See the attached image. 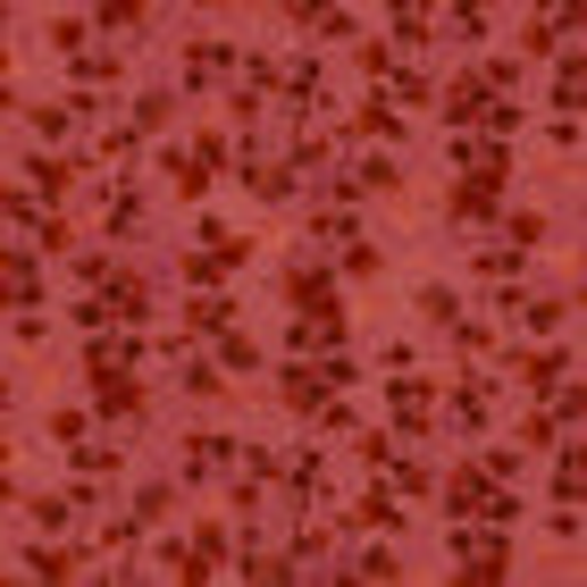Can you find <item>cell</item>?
I'll list each match as a JSON object with an SVG mask.
<instances>
[{"mask_svg":"<svg viewBox=\"0 0 587 587\" xmlns=\"http://www.w3.org/2000/svg\"><path fill=\"white\" fill-rule=\"evenodd\" d=\"M303 235H311V244H361V227H353V210H344V202H327V210H311V219H303Z\"/></svg>","mask_w":587,"mask_h":587,"instance_id":"cell-11","label":"cell"},{"mask_svg":"<svg viewBox=\"0 0 587 587\" xmlns=\"http://www.w3.org/2000/svg\"><path fill=\"white\" fill-rule=\"evenodd\" d=\"M395 101H412V110H428V77H419V68H395Z\"/></svg>","mask_w":587,"mask_h":587,"instance_id":"cell-47","label":"cell"},{"mask_svg":"<svg viewBox=\"0 0 587 587\" xmlns=\"http://www.w3.org/2000/svg\"><path fill=\"white\" fill-rule=\"evenodd\" d=\"M0 277H9V303H18V311H34V303H42V261L9 252V269H0Z\"/></svg>","mask_w":587,"mask_h":587,"instance_id":"cell-17","label":"cell"},{"mask_svg":"<svg viewBox=\"0 0 587 587\" xmlns=\"http://www.w3.org/2000/svg\"><path fill=\"white\" fill-rule=\"evenodd\" d=\"M570 26H579V9H570V0H563V9H537V26H529V59H554V51L570 42Z\"/></svg>","mask_w":587,"mask_h":587,"instance_id":"cell-9","label":"cell"},{"mask_svg":"<svg viewBox=\"0 0 587 587\" xmlns=\"http://www.w3.org/2000/svg\"><path fill=\"white\" fill-rule=\"evenodd\" d=\"M185 327H202V336H227V327H235V303H227V294H193V303H185Z\"/></svg>","mask_w":587,"mask_h":587,"instance_id":"cell-18","label":"cell"},{"mask_svg":"<svg viewBox=\"0 0 587 587\" xmlns=\"http://www.w3.org/2000/svg\"><path fill=\"white\" fill-rule=\"evenodd\" d=\"M110 277H118V261H110V252H77V285H84V294H101Z\"/></svg>","mask_w":587,"mask_h":587,"instance_id":"cell-40","label":"cell"},{"mask_svg":"<svg viewBox=\"0 0 587 587\" xmlns=\"http://www.w3.org/2000/svg\"><path fill=\"white\" fill-rule=\"evenodd\" d=\"M118 77V59L110 51H84V59H68V84H77V93H93V84H110Z\"/></svg>","mask_w":587,"mask_h":587,"instance_id":"cell-28","label":"cell"},{"mask_svg":"<svg viewBox=\"0 0 587 587\" xmlns=\"http://www.w3.org/2000/svg\"><path fill=\"white\" fill-rule=\"evenodd\" d=\"M587 487V462H579V445H570V436H563V462H554V495H563V504H570V495H579Z\"/></svg>","mask_w":587,"mask_h":587,"instance_id":"cell-35","label":"cell"},{"mask_svg":"<svg viewBox=\"0 0 587 587\" xmlns=\"http://www.w3.org/2000/svg\"><path fill=\"white\" fill-rule=\"evenodd\" d=\"M101 303H110V320H118V327H143V320H152V277L118 269V277L101 285Z\"/></svg>","mask_w":587,"mask_h":587,"instance_id":"cell-4","label":"cell"},{"mask_svg":"<svg viewBox=\"0 0 587 587\" xmlns=\"http://www.w3.org/2000/svg\"><path fill=\"white\" fill-rule=\"evenodd\" d=\"M210 361H219L227 378H244V370H261V353H252V336H235V327H227V336H219V353H210Z\"/></svg>","mask_w":587,"mask_h":587,"instance_id":"cell-31","label":"cell"},{"mask_svg":"<svg viewBox=\"0 0 587 587\" xmlns=\"http://www.w3.org/2000/svg\"><path fill=\"white\" fill-rule=\"evenodd\" d=\"M520 261H529L520 244H478V252H470L478 285H520Z\"/></svg>","mask_w":587,"mask_h":587,"instance_id":"cell-10","label":"cell"},{"mask_svg":"<svg viewBox=\"0 0 587 587\" xmlns=\"http://www.w3.org/2000/svg\"><path fill=\"white\" fill-rule=\"evenodd\" d=\"M320 378H327V386H353L361 361H353V353H320Z\"/></svg>","mask_w":587,"mask_h":587,"instance_id":"cell-45","label":"cell"},{"mask_svg":"<svg viewBox=\"0 0 587 587\" xmlns=\"http://www.w3.org/2000/svg\"><path fill=\"white\" fill-rule=\"evenodd\" d=\"M495 227H504V244H546V210H504V219H495Z\"/></svg>","mask_w":587,"mask_h":587,"instance_id":"cell-26","label":"cell"},{"mask_svg":"<svg viewBox=\"0 0 587 587\" xmlns=\"http://www.w3.org/2000/svg\"><path fill=\"white\" fill-rule=\"evenodd\" d=\"M227 77H244V59H235L219 34H202L185 51V93H210V84H227Z\"/></svg>","mask_w":587,"mask_h":587,"instance_id":"cell-3","label":"cell"},{"mask_svg":"<svg viewBox=\"0 0 587 587\" xmlns=\"http://www.w3.org/2000/svg\"><path fill=\"white\" fill-rule=\"evenodd\" d=\"M84 378H93V419H143L152 412V395H143L134 370H84Z\"/></svg>","mask_w":587,"mask_h":587,"instance_id":"cell-2","label":"cell"},{"mask_svg":"<svg viewBox=\"0 0 587 587\" xmlns=\"http://www.w3.org/2000/svg\"><path fill=\"white\" fill-rule=\"evenodd\" d=\"M454 34L462 42H487V9H454Z\"/></svg>","mask_w":587,"mask_h":587,"instance_id":"cell-52","label":"cell"},{"mask_svg":"<svg viewBox=\"0 0 587 587\" xmlns=\"http://www.w3.org/2000/svg\"><path fill=\"white\" fill-rule=\"evenodd\" d=\"M320 554H327V529H303V537H294V546H285V563L303 570V563H320Z\"/></svg>","mask_w":587,"mask_h":587,"instance_id":"cell-44","label":"cell"},{"mask_svg":"<svg viewBox=\"0 0 587 587\" xmlns=\"http://www.w3.org/2000/svg\"><path fill=\"white\" fill-rule=\"evenodd\" d=\"M169 110H176V93H169V84H152V93L134 101V134H160V126H169Z\"/></svg>","mask_w":587,"mask_h":587,"instance_id":"cell-30","label":"cell"},{"mask_svg":"<svg viewBox=\"0 0 587 587\" xmlns=\"http://www.w3.org/2000/svg\"><path fill=\"white\" fill-rule=\"evenodd\" d=\"M353 134H370V143H403V118H395V101H378V93H370V101L353 110Z\"/></svg>","mask_w":587,"mask_h":587,"instance_id":"cell-16","label":"cell"},{"mask_svg":"<svg viewBox=\"0 0 587 587\" xmlns=\"http://www.w3.org/2000/svg\"><path fill=\"white\" fill-rule=\"evenodd\" d=\"M395 570H403V563H395V546H361V563L344 570V579H395Z\"/></svg>","mask_w":587,"mask_h":587,"instance_id":"cell-38","label":"cell"},{"mask_svg":"<svg viewBox=\"0 0 587 587\" xmlns=\"http://www.w3.org/2000/svg\"><path fill=\"white\" fill-rule=\"evenodd\" d=\"M68 462H77V478H118V445H93V436H77V445H68Z\"/></svg>","mask_w":587,"mask_h":587,"instance_id":"cell-21","label":"cell"},{"mask_svg":"<svg viewBox=\"0 0 587 587\" xmlns=\"http://www.w3.org/2000/svg\"><path fill=\"white\" fill-rule=\"evenodd\" d=\"M579 101H587V68H579V51H563V68H554V110H579Z\"/></svg>","mask_w":587,"mask_h":587,"instance_id":"cell-22","label":"cell"},{"mask_svg":"<svg viewBox=\"0 0 587 587\" xmlns=\"http://www.w3.org/2000/svg\"><path fill=\"white\" fill-rule=\"evenodd\" d=\"M277 478H285V487H294V504H311V495H320V487H327V470H320V454H285V462H277Z\"/></svg>","mask_w":587,"mask_h":587,"instance_id":"cell-19","label":"cell"},{"mask_svg":"<svg viewBox=\"0 0 587 587\" xmlns=\"http://www.w3.org/2000/svg\"><path fill=\"white\" fill-rule=\"evenodd\" d=\"M84 554H68V546H51V537H34V546H18V570L26 579H68Z\"/></svg>","mask_w":587,"mask_h":587,"instance_id":"cell-8","label":"cell"},{"mask_svg":"<svg viewBox=\"0 0 587 587\" xmlns=\"http://www.w3.org/2000/svg\"><path fill=\"white\" fill-rule=\"evenodd\" d=\"M51 42L68 59H84V51H93V18H51Z\"/></svg>","mask_w":587,"mask_h":587,"instance_id":"cell-34","label":"cell"},{"mask_svg":"<svg viewBox=\"0 0 587 587\" xmlns=\"http://www.w3.org/2000/svg\"><path fill=\"white\" fill-rule=\"evenodd\" d=\"M311 26H320L327 42H361V18H353V9H311Z\"/></svg>","mask_w":587,"mask_h":587,"instance_id":"cell-39","label":"cell"},{"mask_svg":"<svg viewBox=\"0 0 587 587\" xmlns=\"http://www.w3.org/2000/svg\"><path fill=\"white\" fill-rule=\"evenodd\" d=\"M454 353H470V361L495 353V327H487V320H454Z\"/></svg>","mask_w":587,"mask_h":587,"instance_id":"cell-41","label":"cell"},{"mask_svg":"<svg viewBox=\"0 0 587 587\" xmlns=\"http://www.w3.org/2000/svg\"><path fill=\"white\" fill-rule=\"evenodd\" d=\"M134 26H160V9H143V0H101L93 9V34H134Z\"/></svg>","mask_w":587,"mask_h":587,"instance_id":"cell-15","label":"cell"},{"mask_svg":"<svg viewBox=\"0 0 587 587\" xmlns=\"http://www.w3.org/2000/svg\"><path fill=\"white\" fill-rule=\"evenodd\" d=\"M353 454H361V470H395V436H378V428H353Z\"/></svg>","mask_w":587,"mask_h":587,"instance_id":"cell-32","label":"cell"},{"mask_svg":"<svg viewBox=\"0 0 587 587\" xmlns=\"http://www.w3.org/2000/svg\"><path fill=\"white\" fill-rule=\"evenodd\" d=\"M277 93H285V110H320L327 101V68L320 59H294V68L277 77Z\"/></svg>","mask_w":587,"mask_h":587,"instance_id":"cell-6","label":"cell"},{"mask_svg":"<svg viewBox=\"0 0 587 587\" xmlns=\"http://www.w3.org/2000/svg\"><path fill=\"white\" fill-rule=\"evenodd\" d=\"M26 176L59 202V193H68V176H77V160H68V152H34V160H26Z\"/></svg>","mask_w":587,"mask_h":587,"instance_id":"cell-23","label":"cell"},{"mask_svg":"<svg viewBox=\"0 0 587 587\" xmlns=\"http://www.w3.org/2000/svg\"><path fill=\"white\" fill-rule=\"evenodd\" d=\"M412 303H419V320H428V327H454L462 320V294H454V285H419Z\"/></svg>","mask_w":587,"mask_h":587,"instance_id":"cell-24","label":"cell"},{"mask_svg":"<svg viewBox=\"0 0 587 587\" xmlns=\"http://www.w3.org/2000/svg\"><path fill=\"white\" fill-rule=\"evenodd\" d=\"M504 361H512V370H520V378L537 386V395H554V386L570 378V353H504Z\"/></svg>","mask_w":587,"mask_h":587,"instance_id":"cell-13","label":"cell"},{"mask_svg":"<svg viewBox=\"0 0 587 587\" xmlns=\"http://www.w3.org/2000/svg\"><path fill=\"white\" fill-rule=\"evenodd\" d=\"M403 512H395V495H361L353 504V529H395Z\"/></svg>","mask_w":587,"mask_h":587,"instance_id":"cell-36","label":"cell"},{"mask_svg":"<svg viewBox=\"0 0 587 587\" xmlns=\"http://www.w3.org/2000/svg\"><path fill=\"white\" fill-rule=\"evenodd\" d=\"M169 504H176V478H143V487H134V520H143V529H152Z\"/></svg>","mask_w":587,"mask_h":587,"instance_id":"cell-27","label":"cell"},{"mask_svg":"<svg viewBox=\"0 0 587 587\" xmlns=\"http://www.w3.org/2000/svg\"><path fill=\"white\" fill-rule=\"evenodd\" d=\"M285 320H311V311H336L344 294H336V269H320V261H303V269H285Z\"/></svg>","mask_w":587,"mask_h":587,"instance_id":"cell-1","label":"cell"},{"mask_svg":"<svg viewBox=\"0 0 587 587\" xmlns=\"http://www.w3.org/2000/svg\"><path fill=\"white\" fill-rule=\"evenodd\" d=\"M160 160H169V185L185 193V202H202V193H210V176H219L202 152H160Z\"/></svg>","mask_w":587,"mask_h":587,"instance_id":"cell-14","label":"cell"},{"mask_svg":"<svg viewBox=\"0 0 587 587\" xmlns=\"http://www.w3.org/2000/svg\"><path fill=\"white\" fill-rule=\"evenodd\" d=\"M361 77H395V42H361Z\"/></svg>","mask_w":587,"mask_h":587,"instance_id":"cell-46","label":"cell"},{"mask_svg":"<svg viewBox=\"0 0 587 587\" xmlns=\"http://www.w3.org/2000/svg\"><path fill=\"white\" fill-rule=\"evenodd\" d=\"M101 219H110V235H143V193L134 185H101Z\"/></svg>","mask_w":587,"mask_h":587,"instance_id":"cell-12","label":"cell"},{"mask_svg":"<svg viewBox=\"0 0 587 587\" xmlns=\"http://www.w3.org/2000/svg\"><path fill=\"white\" fill-rule=\"evenodd\" d=\"M554 436H563V428H554V412H529V419H520V445H529V454H546Z\"/></svg>","mask_w":587,"mask_h":587,"instance_id":"cell-42","label":"cell"},{"mask_svg":"<svg viewBox=\"0 0 587 587\" xmlns=\"http://www.w3.org/2000/svg\"><path fill=\"white\" fill-rule=\"evenodd\" d=\"M386 26H395V51H428V42H436V18H428V9H412V0H403Z\"/></svg>","mask_w":587,"mask_h":587,"instance_id":"cell-20","label":"cell"},{"mask_svg":"<svg viewBox=\"0 0 587 587\" xmlns=\"http://www.w3.org/2000/svg\"><path fill=\"white\" fill-rule=\"evenodd\" d=\"M34 244H42V252H77V227H68V210H51V202H42V219H34Z\"/></svg>","mask_w":587,"mask_h":587,"instance_id":"cell-29","label":"cell"},{"mask_svg":"<svg viewBox=\"0 0 587 587\" xmlns=\"http://www.w3.org/2000/svg\"><path fill=\"white\" fill-rule=\"evenodd\" d=\"M18 110H26V101H18ZM26 126H34V134H51V143H59V134L77 126V110H26Z\"/></svg>","mask_w":587,"mask_h":587,"instance_id":"cell-43","label":"cell"},{"mask_svg":"<svg viewBox=\"0 0 587 587\" xmlns=\"http://www.w3.org/2000/svg\"><path fill=\"white\" fill-rule=\"evenodd\" d=\"M176 386H185V395H219V386H227V370H219V361H185V370H176Z\"/></svg>","mask_w":587,"mask_h":587,"instance_id":"cell-37","label":"cell"},{"mask_svg":"<svg viewBox=\"0 0 587 587\" xmlns=\"http://www.w3.org/2000/svg\"><path fill=\"white\" fill-rule=\"evenodd\" d=\"M285 169H294V176H320V169H327V134H294Z\"/></svg>","mask_w":587,"mask_h":587,"instance_id":"cell-33","label":"cell"},{"mask_svg":"<svg viewBox=\"0 0 587 587\" xmlns=\"http://www.w3.org/2000/svg\"><path fill=\"white\" fill-rule=\"evenodd\" d=\"M84 428H93V419H84V412H77V403H68V412H51V436H59V445H77V436H84Z\"/></svg>","mask_w":587,"mask_h":587,"instance_id":"cell-49","label":"cell"},{"mask_svg":"<svg viewBox=\"0 0 587 587\" xmlns=\"http://www.w3.org/2000/svg\"><path fill=\"white\" fill-rule=\"evenodd\" d=\"M134 143H143V134H134V126H118V134H101V160H134Z\"/></svg>","mask_w":587,"mask_h":587,"instance_id":"cell-51","label":"cell"},{"mask_svg":"<svg viewBox=\"0 0 587 587\" xmlns=\"http://www.w3.org/2000/svg\"><path fill=\"white\" fill-rule=\"evenodd\" d=\"M227 462H244L235 436H185V478H219Z\"/></svg>","mask_w":587,"mask_h":587,"instance_id":"cell-7","label":"cell"},{"mask_svg":"<svg viewBox=\"0 0 587 587\" xmlns=\"http://www.w3.org/2000/svg\"><path fill=\"white\" fill-rule=\"evenodd\" d=\"M520 320H529L537 336H554V327L570 320V294H529V303H520Z\"/></svg>","mask_w":587,"mask_h":587,"instance_id":"cell-25","label":"cell"},{"mask_svg":"<svg viewBox=\"0 0 587 587\" xmlns=\"http://www.w3.org/2000/svg\"><path fill=\"white\" fill-rule=\"evenodd\" d=\"M277 395H285V412H327V403H336V386H327L320 370H303V361H285Z\"/></svg>","mask_w":587,"mask_h":587,"instance_id":"cell-5","label":"cell"},{"mask_svg":"<svg viewBox=\"0 0 587 587\" xmlns=\"http://www.w3.org/2000/svg\"><path fill=\"white\" fill-rule=\"evenodd\" d=\"M193 554H202V563H210V570H219V554H227V529H219V520H210V529H202V537H193Z\"/></svg>","mask_w":587,"mask_h":587,"instance_id":"cell-50","label":"cell"},{"mask_svg":"<svg viewBox=\"0 0 587 587\" xmlns=\"http://www.w3.org/2000/svg\"><path fill=\"white\" fill-rule=\"evenodd\" d=\"M395 495H436V478L419 462H395Z\"/></svg>","mask_w":587,"mask_h":587,"instance_id":"cell-48","label":"cell"}]
</instances>
